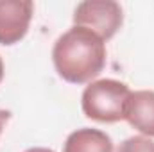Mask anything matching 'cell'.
Returning a JSON list of instances; mask_svg holds the SVG:
<instances>
[{
  "mask_svg": "<svg viewBox=\"0 0 154 152\" xmlns=\"http://www.w3.org/2000/svg\"><path fill=\"white\" fill-rule=\"evenodd\" d=\"M116 152H154V141L152 138H147L142 134L129 136L118 145Z\"/></svg>",
  "mask_w": 154,
  "mask_h": 152,
  "instance_id": "obj_7",
  "label": "cell"
},
{
  "mask_svg": "<svg viewBox=\"0 0 154 152\" xmlns=\"http://www.w3.org/2000/svg\"><path fill=\"white\" fill-rule=\"evenodd\" d=\"M32 13L31 0H0V45L11 47L25 38Z\"/></svg>",
  "mask_w": 154,
  "mask_h": 152,
  "instance_id": "obj_4",
  "label": "cell"
},
{
  "mask_svg": "<svg viewBox=\"0 0 154 152\" xmlns=\"http://www.w3.org/2000/svg\"><path fill=\"white\" fill-rule=\"evenodd\" d=\"M4 61H2V57H0V82H2V79H4Z\"/></svg>",
  "mask_w": 154,
  "mask_h": 152,
  "instance_id": "obj_10",
  "label": "cell"
},
{
  "mask_svg": "<svg viewBox=\"0 0 154 152\" xmlns=\"http://www.w3.org/2000/svg\"><path fill=\"white\" fill-rule=\"evenodd\" d=\"M11 118V113L7 111V109H0V134H2V131H4V125L7 123V120Z\"/></svg>",
  "mask_w": 154,
  "mask_h": 152,
  "instance_id": "obj_8",
  "label": "cell"
},
{
  "mask_svg": "<svg viewBox=\"0 0 154 152\" xmlns=\"http://www.w3.org/2000/svg\"><path fill=\"white\" fill-rule=\"evenodd\" d=\"M125 120L142 136L154 138V91L152 90L131 91L127 106H125Z\"/></svg>",
  "mask_w": 154,
  "mask_h": 152,
  "instance_id": "obj_5",
  "label": "cell"
},
{
  "mask_svg": "<svg viewBox=\"0 0 154 152\" xmlns=\"http://www.w3.org/2000/svg\"><path fill=\"white\" fill-rule=\"evenodd\" d=\"M52 63L70 84L91 82L106 66V41L84 27H72L56 39Z\"/></svg>",
  "mask_w": 154,
  "mask_h": 152,
  "instance_id": "obj_1",
  "label": "cell"
},
{
  "mask_svg": "<svg viewBox=\"0 0 154 152\" xmlns=\"http://www.w3.org/2000/svg\"><path fill=\"white\" fill-rule=\"evenodd\" d=\"M63 152H113V140L100 129L82 127L68 134Z\"/></svg>",
  "mask_w": 154,
  "mask_h": 152,
  "instance_id": "obj_6",
  "label": "cell"
},
{
  "mask_svg": "<svg viewBox=\"0 0 154 152\" xmlns=\"http://www.w3.org/2000/svg\"><path fill=\"white\" fill-rule=\"evenodd\" d=\"M129 95L131 90L125 82L115 79L91 81L81 95V108L84 116L90 120L100 123H115L125 120Z\"/></svg>",
  "mask_w": 154,
  "mask_h": 152,
  "instance_id": "obj_2",
  "label": "cell"
},
{
  "mask_svg": "<svg viewBox=\"0 0 154 152\" xmlns=\"http://www.w3.org/2000/svg\"><path fill=\"white\" fill-rule=\"evenodd\" d=\"M124 23V11L113 0H86L77 4L74 11V25L95 32L104 41L111 39Z\"/></svg>",
  "mask_w": 154,
  "mask_h": 152,
  "instance_id": "obj_3",
  "label": "cell"
},
{
  "mask_svg": "<svg viewBox=\"0 0 154 152\" xmlns=\"http://www.w3.org/2000/svg\"><path fill=\"white\" fill-rule=\"evenodd\" d=\"M23 152H54L52 149H45V147H32V149H27Z\"/></svg>",
  "mask_w": 154,
  "mask_h": 152,
  "instance_id": "obj_9",
  "label": "cell"
}]
</instances>
